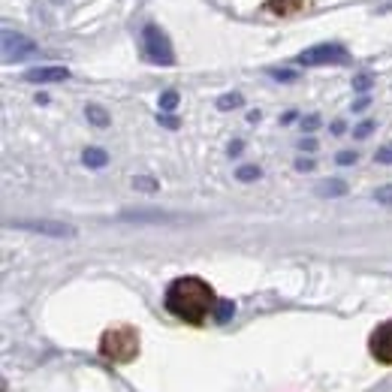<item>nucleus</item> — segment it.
I'll use <instances>...</instances> for the list:
<instances>
[{"label":"nucleus","instance_id":"nucleus-21","mask_svg":"<svg viewBox=\"0 0 392 392\" xmlns=\"http://www.w3.org/2000/svg\"><path fill=\"white\" fill-rule=\"evenodd\" d=\"M353 88L359 90V94H365V90L371 88V76H356L353 79Z\"/></svg>","mask_w":392,"mask_h":392},{"label":"nucleus","instance_id":"nucleus-7","mask_svg":"<svg viewBox=\"0 0 392 392\" xmlns=\"http://www.w3.org/2000/svg\"><path fill=\"white\" fill-rule=\"evenodd\" d=\"M368 350L380 365H392V320L380 323L368 338Z\"/></svg>","mask_w":392,"mask_h":392},{"label":"nucleus","instance_id":"nucleus-10","mask_svg":"<svg viewBox=\"0 0 392 392\" xmlns=\"http://www.w3.org/2000/svg\"><path fill=\"white\" fill-rule=\"evenodd\" d=\"M82 163L90 166V169H103L109 163V154L103 148H85L82 151Z\"/></svg>","mask_w":392,"mask_h":392},{"label":"nucleus","instance_id":"nucleus-16","mask_svg":"<svg viewBox=\"0 0 392 392\" xmlns=\"http://www.w3.org/2000/svg\"><path fill=\"white\" fill-rule=\"evenodd\" d=\"M259 175H263V173H259V166H254V163L236 169V178H238V181H257Z\"/></svg>","mask_w":392,"mask_h":392},{"label":"nucleus","instance_id":"nucleus-4","mask_svg":"<svg viewBox=\"0 0 392 392\" xmlns=\"http://www.w3.org/2000/svg\"><path fill=\"white\" fill-rule=\"evenodd\" d=\"M347 60H350V55H347L344 46L320 43V46L305 48V52L296 58V64H302V67H323V64H347Z\"/></svg>","mask_w":392,"mask_h":392},{"label":"nucleus","instance_id":"nucleus-11","mask_svg":"<svg viewBox=\"0 0 392 392\" xmlns=\"http://www.w3.org/2000/svg\"><path fill=\"white\" fill-rule=\"evenodd\" d=\"M302 4H305V0H266V6L278 15H293L302 9Z\"/></svg>","mask_w":392,"mask_h":392},{"label":"nucleus","instance_id":"nucleus-1","mask_svg":"<svg viewBox=\"0 0 392 392\" xmlns=\"http://www.w3.org/2000/svg\"><path fill=\"white\" fill-rule=\"evenodd\" d=\"M163 305L175 320L187 326H203L208 317H215V305L217 296L208 287V281L196 278V275H184L175 278L163 293Z\"/></svg>","mask_w":392,"mask_h":392},{"label":"nucleus","instance_id":"nucleus-3","mask_svg":"<svg viewBox=\"0 0 392 392\" xmlns=\"http://www.w3.org/2000/svg\"><path fill=\"white\" fill-rule=\"evenodd\" d=\"M142 55H145V60H151V64H163V67L175 64L173 43H169V36L157 25H148L142 30Z\"/></svg>","mask_w":392,"mask_h":392},{"label":"nucleus","instance_id":"nucleus-27","mask_svg":"<svg viewBox=\"0 0 392 392\" xmlns=\"http://www.w3.org/2000/svg\"><path fill=\"white\" fill-rule=\"evenodd\" d=\"M317 127H320V118L317 115H308L305 118V130H317Z\"/></svg>","mask_w":392,"mask_h":392},{"label":"nucleus","instance_id":"nucleus-15","mask_svg":"<svg viewBox=\"0 0 392 392\" xmlns=\"http://www.w3.org/2000/svg\"><path fill=\"white\" fill-rule=\"evenodd\" d=\"M178 106V90H163L160 94V112H173Z\"/></svg>","mask_w":392,"mask_h":392},{"label":"nucleus","instance_id":"nucleus-5","mask_svg":"<svg viewBox=\"0 0 392 392\" xmlns=\"http://www.w3.org/2000/svg\"><path fill=\"white\" fill-rule=\"evenodd\" d=\"M9 227L36 236H48V238H76V227L64 224V220H13Z\"/></svg>","mask_w":392,"mask_h":392},{"label":"nucleus","instance_id":"nucleus-18","mask_svg":"<svg viewBox=\"0 0 392 392\" xmlns=\"http://www.w3.org/2000/svg\"><path fill=\"white\" fill-rule=\"evenodd\" d=\"M269 76H271V79H278V82H296V79H299L296 69H281V67H271V69H269Z\"/></svg>","mask_w":392,"mask_h":392},{"label":"nucleus","instance_id":"nucleus-6","mask_svg":"<svg viewBox=\"0 0 392 392\" xmlns=\"http://www.w3.org/2000/svg\"><path fill=\"white\" fill-rule=\"evenodd\" d=\"M34 55H39V46L34 39L15 34V30H4V64H18Z\"/></svg>","mask_w":392,"mask_h":392},{"label":"nucleus","instance_id":"nucleus-29","mask_svg":"<svg viewBox=\"0 0 392 392\" xmlns=\"http://www.w3.org/2000/svg\"><path fill=\"white\" fill-rule=\"evenodd\" d=\"M365 109H368V97H362V100H359V103L353 106V112H365Z\"/></svg>","mask_w":392,"mask_h":392},{"label":"nucleus","instance_id":"nucleus-25","mask_svg":"<svg viewBox=\"0 0 392 392\" xmlns=\"http://www.w3.org/2000/svg\"><path fill=\"white\" fill-rule=\"evenodd\" d=\"M296 169L299 173H311V169H314V160H296Z\"/></svg>","mask_w":392,"mask_h":392},{"label":"nucleus","instance_id":"nucleus-23","mask_svg":"<svg viewBox=\"0 0 392 392\" xmlns=\"http://www.w3.org/2000/svg\"><path fill=\"white\" fill-rule=\"evenodd\" d=\"M338 163H341V166L356 163V154H353V151H341V154H338Z\"/></svg>","mask_w":392,"mask_h":392},{"label":"nucleus","instance_id":"nucleus-26","mask_svg":"<svg viewBox=\"0 0 392 392\" xmlns=\"http://www.w3.org/2000/svg\"><path fill=\"white\" fill-rule=\"evenodd\" d=\"M371 127H374L371 121H365V124H359V127H356V136H359V139H365V136L371 133Z\"/></svg>","mask_w":392,"mask_h":392},{"label":"nucleus","instance_id":"nucleus-20","mask_svg":"<svg viewBox=\"0 0 392 392\" xmlns=\"http://www.w3.org/2000/svg\"><path fill=\"white\" fill-rule=\"evenodd\" d=\"M133 187H136V190H145V194H154V190H157V181L148 178V175H139V178H133Z\"/></svg>","mask_w":392,"mask_h":392},{"label":"nucleus","instance_id":"nucleus-24","mask_svg":"<svg viewBox=\"0 0 392 392\" xmlns=\"http://www.w3.org/2000/svg\"><path fill=\"white\" fill-rule=\"evenodd\" d=\"M377 160H380V163H392V148H380L377 151Z\"/></svg>","mask_w":392,"mask_h":392},{"label":"nucleus","instance_id":"nucleus-17","mask_svg":"<svg viewBox=\"0 0 392 392\" xmlns=\"http://www.w3.org/2000/svg\"><path fill=\"white\" fill-rule=\"evenodd\" d=\"M245 100H241V94H224L217 100V109H224V112H229V109H238Z\"/></svg>","mask_w":392,"mask_h":392},{"label":"nucleus","instance_id":"nucleus-8","mask_svg":"<svg viewBox=\"0 0 392 392\" xmlns=\"http://www.w3.org/2000/svg\"><path fill=\"white\" fill-rule=\"evenodd\" d=\"M69 79V69L67 67H36V69H27L25 73V82H67Z\"/></svg>","mask_w":392,"mask_h":392},{"label":"nucleus","instance_id":"nucleus-28","mask_svg":"<svg viewBox=\"0 0 392 392\" xmlns=\"http://www.w3.org/2000/svg\"><path fill=\"white\" fill-rule=\"evenodd\" d=\"M299 148H302V151H314V148H317V139H302Z\"/></svg>","mask_w":392,"mask_h":392},{"label":"nucleus","instance_id":"nucleus-2","mask_svg":"<svg viewBox=\"0 0 392 392\" xmlns=\"http://www.w3.org/2000/svg\"><path fill=\"white\" fill-rule=\"evenodd\" d=\"M100 356L115 362V365H127L139 356V332L133 326H112L100 338Z\"/></svg>","mask_w":392,"mask_h":392},{"label":"nucleus","instance_id":"nucleus-22","mask_svg":"<svg viewBox=\"0 0 392 392\" xmlns=\"http://www.w3.org/2000/svg\"><path fill=\"white\" fill-rule=\"evenodd\" d=\"M157 121H160V124H163V127H169V130H175V127H178V118H175V115H169V112L157 115Z\"/></svg>","mask_w":392,"mask_h":392},{"label":"nucleus","instance_id":"nucleus-12","mask_svg":"<svg viewBox=\"0 0 392 392\" xmlns=\"http://www.w3.org/2000/svg\"><path fill=\"white\" fill-rule=\"evenodd\" d=\"M344 194H347V181H341V178L317 184V196H344Z\"/></svg>","mask_w":392,"mask_h":392},{"label":"nucleus","instance_id":"nucleus-19","mask_svg":"<svg viewBox=\"0 0 392 392\" xmlns=\"http://www.w3.org/2000/svg\"><path fill=\"white\" fill-rule=\"evenodd\" d=\"M374 203L392 208V184H384V187H377V190H374Z\"/></svg>","mask_w":392,"mask_h":392},{"label":"nucleus","instance_id":"nucleus-9","mask_svg":"<svg viewBox=\"0 0 392 392\" xmlns=\"http://www.w3.org/2000/svg\"><path fill=\"white\" fill-rule=\"evenodd\" d=\"M121 220H148V224H163V220H173L163 211H124Z\"/></svg>","mask_w":392,"mask_h":392},{"label":"nucleus","instance_id":"nucleus-13","mask_svg":"<svg viewBox=\"0 0 392 392\" xmlns=\"http://www.w3.org/2000/svg\"><path fill=\"white\" fill-rule=\"evenodd\" d=\"M233 314H236L233 302H229V299H217V305H215V320H217V323H227Z\"/></svg>","mask_w":392,"mask_h":392},{"label":"nucleus","instance_id":"nucleus-14","mask_svg":"<svg viewBox=\"0 0 392 392\" xmlns=\"http://www.w3.org/2000/svg\"><path fill=\"white\" fill-rule=\"evenodd\" d=\"M85 115H88V121H90L94 127H106V124H109L106 109H100V106H88V109H85Z\"/></svg>","mask_w":392,"mask_h":392}]
</instances>
